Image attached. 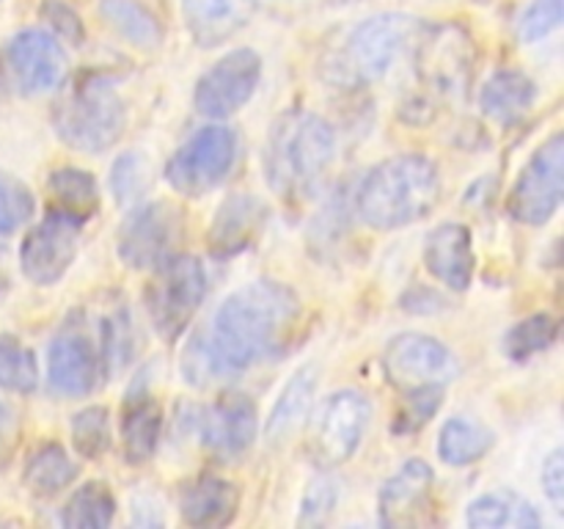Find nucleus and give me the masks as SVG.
Returning <instances> with one entry per match:
<instances>
[{"label": "nucleus", "instance_id": "1", "mask_svg": "<svg viewBox=\"0 0 564 529\" xmlns=\"http://www.w3.org/2000/svg\"><path fill=\"white\" fill-rule=\"evenodd\" d=\"M301 312V298L281 281L259 279L240 287L220 303L209 328L191 336L180 361L182 375L204 389L279 356L295 336Z\"/></svg>", "mask_w": 564, "mask_h": 529}, {"label": "nucleus", "instance_id": "2", "mask_svg": "<svg viewBox=\"0 0 564 529\" xmlns=\"http://www.w3.org/2000/svg\"><path fill=\"white\" fill-rule=\"evenodd\" d=\"M336 160V132L323 116L290 110L270 127L264 176L284 202H306L323 187Z\"/></svg>", "mask_w": 564, "mask_h": 529}, {"label": "nucleus", "instance_id": "3", "mask_svg": "<svg viewBox=\"0 0 564 529\" xmlns=\"http://www.w3.org/2000/svg\"><path fill=\"white\" fill-rule=\"evenodd\" d=\"M438 196V165L424 154H397L369 169L356 193V209L367 226L391 231L433 213Z\"/></svg>", "mask_w": 564, "mask_h": 529}, {"label": "nucleus", "instance_id": "4", "mask_svg": "<svg viewBox=\"0 0 564 529\" xmlns=\"http://www.w3.org/2000/svg\"><path fill=\"white\" fill-rule=\"evenodd\" d=\"M424 22L402 11H386L361 20L345 42L325 58L323 77L339 88H361L380 80L411 44H416Z\"/></svg>", "mask_w": 564, "mask_h": 529}, {"label": "nucleus", "instance_id": "5", "mask_svg": "<svg viewBox=\"0 0 564 529\" xmlns=\"http://www.w3.org/2000/svg\"><path fill=\"white\" fill-rule=\"evenodd\" d=\"M124 125V99L110 72H83L53 110L55 136L77 152H105L119 141Z\"/></svg>", "mask_w": 564, "mask_h": 529}, {"label": "nucleus", "instance_id": "6", "mask_svg": "<svg viewBox=\"0 0 564 529\" xmlns=\"http://www.w3.org/2000/svg\"><path fill=\"white\" fill-rule=\"evenodd\" d=\"M204 295H207L204 264L191 253H171L165 262L152 268V281L147 284L143 301L154 331L165 342H174L191 325Z\"/></svg>", "mask_w": 564, "mask_h": 529}, {"label": "nucleus", "instance_id": "7", "mask_svg": "<svg viewBox=\"0 0 564 529\" xmlns=\"http://www.w3.org/2000/svg\"><path fill=\"white\" fill-rule=\"evenodd\" d=\"M237 158V136L224 125L202 127L165 163V180L176 193L196 198L226 180Z\"/></svg>", "mask_w": 564, "mask_h": 529}, {"label": "nucleus", "instance_id": "8", "mask_svg": "<svg viewBox=\"0 0 564 529\" xmlns=\"http://www.w3.org/2000/svg\"><path fill=\"white\" fill-rule=\"evenodd\" d=\"M372 406L367 395L358 389H341L325 400L314 419L312 439H308V455L314 466L336 468L350 461L361 446L364 433H367Z\"/></svg>", "mask_w": 564, "mask_h": 529}, {"label": "nucleus", "instance_id": "9", "mask_svg": "<svg viewBox=\"0 0 564 529\" xmlns=\"http://www.w3.org/2000/svg\"><path fill=\"white\" fill-rule=\"evenodd\" d=\"M564 136L554 132L538 152L529 158L507 198V209L518 224L545 226L562 204L564 182Z\"/></svg>", "mask_w": 564, "mask_h": 529}, {"label": "nucleus", "instance_id": "10", "mask_svg": "<svg viewBox=\"0 0 564 529\" xmlns=\"http://www.w3.org/2000/svg\"><path fill=\"white\" fill-rule=\"evenodd\" d=\"M182 240V213L171 202H149L132 209L119 226L116 251L132 270H152L176 251Z\"/></svg>", "mask_w": 564, "mask_h": 529}, {"label": "nucleus", "instance_id": "11", "mask_svg": "<svg viewBox=\"0 0 564 529\" xmlns=\"http://www.w3.org/2000/svg\"><path fill=\"white\" fill-rule=\"evenodd\" d=\"M383 373L391 386L408 391L419 389V386L449 384L460 373V364L441 339L405 331L386 345Z\"/></svg>", "mask_w": 564, "mask_h": 529}, {"label": "nucleus", "instance_id": "12", "mask_svg": "<svg viewBox=\"0 0 564 529\" xmlns=\"http://www.w3.org/2000/svg\"><path fill=\"white\" fill-rule=\"evenodd\" d=\"M262 77V55L251 47H237L215 61L196 83L193 102L207 119H226L253 97Z\"/></svg>", "mask_w": 564, "mask_h": 529}, {"label": "nucleus", "instance_id": "13", "mask_svg": "<svg viewBox=\"0 0 564 529\" xmlns=\"http://www.w3.org/2000/svg\"><path fill=\"white\" fill-rule=\"evenodd\" d=\"M474 64V44L466 28L446 22L433 25L419 33L416 39V72L424 86L433 91L460 94L468 86Z\"/></svg>", "mask_w": 564, "mask_h": 529}, {"label": "nucleus", "instance_id": "14", "mask_svg": "<svg viewBox=\"0 0 564 529\" xmlns=\"http://www.w3.org/2000/svg\"><path fill=\"white\" fill-rule=\"evenodd\" d=\"M83 220L50 209L20 246V268L25 279L36 287H50L69 270L80 248Z\"/></svg>", "mask_w": 564, "mask_h": 529}, {"label": "nucleus", "instance_id": "15", "mask_svg": "<svg viewBox=\"0 0 564 529\" xmlns=\"http://www.w3.org/2000/svg\"><path fill=\"white\" fill-rule=\"evenodd\" d=\"M105 375L99 342L91 339L86 325L66 320L58 334L50 339L47 384L53 395L83 397L97 389Z\"/></svg>", "mask_w": 564, "mask_h": 529}, {"label": "nucleus", "instance_id": "16", "mask_svg": "<svg viewBox=\"0 0 564 529\" xmlns=\"http://www.w3.org/2000/svg\"><path fill=\"white\" fill-rule=\"evenodd\" d=\"M6 66L17 88L28 97L58 88L69 72V61L61 42L42 28H25L11 39L6 50Z\"/></svg>", "mask_w": 564, "mask_h": 529}, {"label": "nucleus", "instance_id": "17", "mask_svg": "<svg viewBox=\"0 0 564 529\" xmlns=\"http://www.w3.org/2000/svg\"><path fill=\"white\" fill-rule=\"evenodd\" d=\"M435 472L422 457H411L402 463L394 477L386 479L378 496L380 523L389 529L416 527L427 518L430 505H433Z\"/></svg>", "mask_w": 564, "mask_h": 529}, {"label": "nucleus", "instance_id": "18", "mask_svg": "<svg viewBox=\"0 0 564 529\" xmlns=\"http://www.w3.org/2000/svg\"><path fill=\"white\" fill-rule=\"evenodd\" d=\"M257 406L242 391H226L198 417L204 446L215 455L237 457L257 441Z\"/></svg>", "mask_w": 564, "mask_h": 529}, {"label": "nucleus", "instance_id": "19", "mask_svg": "<svg viewBox=\"0 0 564 529\" xmlns=\"http://www.w3.org/2000/svg\"><path fill=\"white\" fill-rule=\"evenodd\" d=\"M268 204L251 193L229 196L215 213L207 231V248L215 259H229L257 242L268 220Z\"/></svg>", "mask_w": 564, "mask_h": 529}, {"label": "nucleus", "instance_id": "20", "mask_svg": "<svg viewBox=\"0 0 564 529\" xmlns=\"http://www.w3.org/2000/svg\"><path fill=\"white\" fill-rule=\"evenodd\" d=\"M424 264L449 290H468L474 270H477L471 231L463 224L435 226L427 235V242H424Z\"/></svg>", "mask_w": 564, "mask_h": 529}, {"label": "nucleus", "instance_id": "21", "mask_svg": "<svg viewBox=\"0 0 564 529\" xmlns=\"http://www.w3.org/2000/svg\"><path fill=\"white\" fill-rule=\"evenodd\" d=\"M253 0H182L185 28L198 47H218L235 39L253 17Z\"/></svg>", "mask_w": 564, "mask_h": 529}, {"label": "nucleus", "instance_id": "22", "mask_svg": "<svg viewBox=\"0 0 564 529\" xmlns=\"http://www.w3.org/2000/svg\"><path fill=\"white\" fill-rule=\"evenodd\" d=\"M240 507V488L224 477H198L180 494L182 521L191 527H226Z\"/></svg>", "mask_w": 564, "mask_h": 529}, {"label": "nucleus", "instance_id": "23", "mask_svg": "<svg viewBox=\"0 0 564 529\" xmlns=\"http://www.w3.org/2000/svg\"><path fill=\"white\" fill-rule=\"evenodd\" d=\"M163 433V408L152 395H127L121 408V450L132 466H141L154 455Z\"/></svg>", "mask_w": 564, "mask_h": 529}, {"label": "nucleus", "instance_id": "24", "mask_svg": "<svg viewBox=\"0 0 564 529\" xmlns=\"http://www.w3.org/2000/svg\"><path fill=\"white\" fill-rule=\"evenodd\" d=\"M314 391H317V364H306L286 380L273 411H270L268 424H264V439L270 444L279 446L297 433V428L306 422L308 411H312Z\"/></svg>", "mask_w": 564, "mask_h": 529}, {"label": "nucleus", "instance_id": "25", "mask_svg": "<svg viewBox=\"0 0 564 529\" xmlns=\"http://www.w3.org/2000/svg\"><path fill=\"white\" fill-rule=\"evenodd\" d=\"M538 99V86L521 69H499L479 94L485 116L499 125H512L521 119Z\"/></svg>", "mask_w": 564, "mask_h": 529}, {"label": "nucleus", "instance_id": "26", "mask_svg": "<svg viewBox=\"0 0 564 529\" xmlns=\"http://www.w3.org/2000/svg\"><path fill=\"white\" fill-rule=\"evenodd\" d=\"M97 11L110 31L138 50H158L165 39L160 17L141 0H97Z\"/></svg>", "mask_w": 564, "mask_h": 529}, {"label": "nucleus", "instance_id": "27", "mask_svg": "<svg viewBox=\"0 0 564 529\" xmlns=\"http://www.w3.org/2000/svg\"><path fill=\"white\" fill-rule=\"evenodd\" d=\"M466 521L474 529H501L510 523L521 529H538L543 518L527 499L512 490H501V494H485L474 499L466 510Z\"/></svg>", "mask_w": 564, "mask_h": 529}, {"label": "nucleus", "instance_id": "28", "mask_svg": "<svg viewBox=\"0 0 564 529\" xmlns=\"http://www.w3.org/2000/svg\"><path fill=\"white\" fill-rule=\"evenodd\" d=\"M494 446V433L482 422L466 417L446 419L438 433V455L449 466H471Z\"/></svg>", "mask_w": 564, "mask_h": 529}, {"label": "nucleus", "instance_id": "29", "mask_svg": "<svg viewBox=\"0 0 564 529\" xmlns=\"http://www.w3.org/2000/svg\"><path fill=\"white\" fill-rule=\"evenodd\" d=\"M47 191L50 198H53V209L72 215V218L83 220V224H86V218H91L99 207L97 180L83 169L66 165V169L53 171L47 182Z\"/></svg>", "mask_w": 564, "mask_h": 529}, {"label": "nucleus", "instance_id": "30", "mask_svg": "<svg viewBox=\"0 0 564 529\" xmlns=\"http://www.w3.org/2000/svg\"><path fill=\"white\" fill-rule=\"evenodd\" d=\"M77 463H72V457L66 455L64 446L58 441H47V444L39 446L25 463V479L28 488L36 496H55L66 488V485L75 483L77 477Z\"/></svg>", "mask_w": 564, "mask_h": 529}, {"label": "nucleus", "instance_id": "31", "mask_svg": "<svg viewBox=\"0 0 564 529\" xmlns=\"http://www.w3.org/2000/svg\"><path fill=\"white\" fill-rule=\"evenodd\" d=\"M116 499L105 483H86L69 496L61 510V523L66 529H105L113 523Z\"/></svg>", "mask_w": 564, "mask_h": 529}, {"label": "nucleus", "instance_id": "32", "mask_svg": "<svg viewBox=\"0 0 564 529\" xmlns=\"http://www.w3.org/2000/svg\"><path fill=\"white\" fill-rule=\"evenodd\" d=\"M39 386V364L28 345L14 334H0V389L9 395H31Z\"/></svg>", "mask_w": 564, "mask_h": 529}, {"label": "nucleus", "instance_id": "33", "mask_svg": "<svg viewBox=\"0 0 564 529\" xmlns=\"http://www.w3.org/2000/svg\"><path fill=\"white\" fill-rule=\"evenodd\" d=\"M556 336H560V320L554 314H532L507 331L505 353L512 361H527V358L549 350Z\"/></svg>", "mask_w": 564, "mask_h": 529}, {"label": "nucleus", "instance_id": "34", "mask_svg": "<svg viewBox=\"0 0 564 529\" xmlns=\"http://www.w3.org/2000/svg\"><path fill=\"white\" fill-rule=\"evenodd\" d=\"M72 441L83 457H102L110 450V413L105 406H88L72 419Z\"/></svg>", "mask_w": 564, "mask_h": 529}, {"label": "nucleus", "instance_id": "35", "mask_svg": "<svg viewBox=\"0 0 564 529\" xmlns=\"http://www.w3.org/2000/svg\"><path fill=\"white\" fill-rule=\"evenodd\" d=\"M33 209H36V202L25 182L0 171V240L25 226L33 218Z\"/></svg>", "mask_w": 564, "mask_h": 529}, {"label": "nucleus", "instance_id": "36", "mask_svg": "<svg viewBox=\"0 0 564 529\" xmlns=\"http://www.w3.org/2000/svg\"><path fill=\"white\" fill-rule=\"evenodd\" d=\"M441 402H444V389L441 386H419V389H408L405 400L397 408L394 417V433L411 435L419 433L430 419L438 413Z\"/></svg>", "mask_w": 564, "mask_h": 529}, {"label": "nucleus", "instance_id": "37", "mask_svg": "<svg viewBox=\"0 0 564 529\" xmlns=\"http://www.w3.org/2000/svg\"><path fill=\"white\" fill-rule=\"evenodd\" d=\"M564 0H532L518 17V39L523 44H534L554 33L562 25Z\"/></svg>", "mask_w": 564, "mask_h": 529}, {"label": "nucleus", "instance_id": "38", "mask_svg": "<svg viewBox=\"0 0 564 529\" xmlns=\"http://www.w3.org/2000/svg\"><path fill=\"white\" fill-rule=\"evenodd\" d=\"M336 499H339V490H336L334 479H330L328 474L314 477L301 499L297 523H301V527H319V523H325L330 518V512H334Z\"/></svg>", "mask_w": 564, "mask_h": 529}, {"label": "nucleus", "instance_id": "39", "mask_svg": "<svg viewBox=\"0 0 564 529\" xmlns=\"http://www.w3.org/2000/svg\"><path fill=\"white\" fill-rule=\"evenodd\" d=\"M39 14H42V20L47 22L58 42L72 44V47H80L86 42V28H83L80 14L66 0H44Z\"/></svg>", "mask_w": 564, "mask_h": 529}, {"label": "nucleus", "instance_id": "40", "mask_svg": "<svg viewBox=\"0 0 564 529\" xmlns=\"http://www.w3.org/2000/svg\"><path fill=\"white\" fill-rule=\"evenodd\" d=\"M110 185H113L119 204L135 202V198L141 196L143 187H147V165L141 163V158H138L135 152H127L124 158L116 160Z\"/></svg>", "mask_w": 564, "mask_h": 529}, {"label": "nucleus", "instance_id": "41", "mask_svg": "<svg viewBox=\"0 0 564 529\" xmlns=\"http://www.w3.org/2000/svg\"><path fill=\"white\" fill-rule=\"evenodd\" d=\"M543 490L556 512L564 510V452L554 450L543 463Z\"/></svg>", "mask_w": 564, "mask_h": 529}, {"label": "nucleus", "instance_id": "42", "mask_svg": "<svg viewBox=\"0 0 564 529\" xmlns=\"http://www.w3.org/2000/svg\"><path fill=\"white\" fill-rule=\"evenodd\" d=\"M303 3H306V0H253V6H262V9L268 11H295L301 9Z\"/></svg>", "mask_w": 564, "mask_h": 529}]
</instances>
